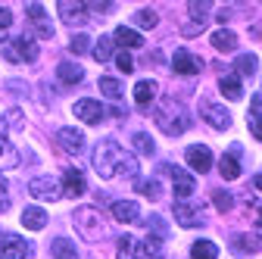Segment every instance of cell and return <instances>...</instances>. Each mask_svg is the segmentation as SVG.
I'll return each mask as SVG.
<instances>
[{
    "label": "cell",
    "instance_id": "cell-1",
    "mask_svg": "<svg viewBox=\"0 0 262 259\" xmlns=\"http://www.w3.org/2000/svg\"><path fill=\"white\" fill-rule=\"evenodd\" d=\"M94 172L103 181H110L116 175H131L135 178L138 175V159L131 153H125L116 141H100L97 150H94Z\"/></svg>",
    "mask_w": 262,
    "mask_h": 259
},
{
    "label": "cell",
    "instance_id": "cell-2",
    "mask_svg": "<svg viewBox=\"0 0 262 259\" xmlns=\"http://www.w3.org/2000/svg\"><path fill=\"white\" fill-rule=\"evenodd\" d=\"M156 125L162 128L166 135H184L187 128H190V113L184 110V103L178 100H162L159 110H156Z\"/></svg>",
    "mask_w": 262,
    "mask_h": 259
},
{
    "label": "cell",
    "instance_id": "cell-3",
    "mask_svg": "<svg viewBox=\"0 0 262 259\" xmlns=\"http://www.w3.org/2000/svg\"><path fill=\"white\" fill-rule=\"evenodd\" d=\"M72 222H75V228H78V234L84 241H100L106 234L103 215H100V209H94V206H78L75 215H72Z\"/></svg>",
    "mask_w": 262,
    "mask_h": 259
},
{
    "label": "cell",
    "instance_id": "cell-4",
    "mask_svg": "<svg viewBox=\"0 0 262 259\" xmlns=\"http://www.w3.org/2000/svg\"><path fill=\"white\" fill-rule=\"evenodd\" d=\"M4 56H7L10 62H35V59H38V47H35V41H31V38L19 35L16 41L4 44Z\"/></svg>",
    "mask_w": 262,
    "mask_h": 259
},
{
    "label": "cell",
    "instance_id": "cell-5",
    "mask_svg": "<svg viewBox=\"0 0 262 259\" xmlns=\"http://www.w3.org/2000/svg\"><path fill=\"white\" fill-rule=\"evenodd\" d=\"M209 0H203V4H187V10H190V22H184L181 25V35H187V38H193V35H200V31L209 25Z\"/></svg>",
    "mask_w": 262,
    "mask_h": 259
},
{
    "label": "cell",
    "instance_id": "cell-6",
    "mask_svg": "<svg viewBox=\"0 0 262 259\" xmlns=\"http://www.w3.org/2000/svg\"><path fill=\"white\" fill-rule=\"evenodd\" d=\"M175 219H178L181 228H193V225H203V203L178 200V203H175Z\"/></svg>",
    "mask_w": 262,
    "mask_h": 259
},
{
    "label": "cell",
    "instance_id": "cell-7",
    "mask_svg": "<svg viewBox=\"0 0 262 259\" xmlns=\"http://www.w3.org/2000/svg\"><path fill=\"white\" fill-rule=\"evenodd\" d=\"M162 169H169L172 172V184H175V197L178 200H190L193 197V190H196V181L190 172L178 169V166H162Z\"/></svg>",
    "mask_w": 262,
    "mask_h": 259
},
{
    "label": "cell",
    "instance_id": "cell-8",
    "mask_svg": "<svg viewBox=\"0 0 262 259\" xmlns=\"http://www.w3.org/2000/svg\"><path fill=\"white\" fill-rule=\"evenodd\" d=\"M184 159H187V166H190L193 172H200V175L212 169V153H209L206 144H190L187 153H184Z\"/></svg>",
    "mask_w": 262,
    "mask_h": 259
},
{
    "label": "cell",
    "instance_id": "cell-9",
    "mask_svg": "<svg viewBox=\"0 0 262 259\" xmlns=\"http://www.w3.org/2000/svg\"><path fill=\"white\" fill-rule=\"evenodd\" d=\"M172 69H175L178 75H196V72L203 69V59L181 47V50H175V56H172Z\"/></svg>",
    "mask_w": 262,
    "mask_h": 259
},
{
    "label": "cell",
    "instance_id": "cell-10",
    "mask_svg": "<svg viewBox=\"0 0 262 259\" xmlns=\"http://www.w3.org/2000/svg\"><path fill=\"white\" fill-rule=\"evenodd\" d=\"M28 193H31V197H38V200H56V197H62L59 187H56V181H53L50 175L31 178V181H28Z\"/></svg>",
    "mask_w": 262,
    "mask_h": 259
},
{
    "label": "cell",
    "instance_id": "cell-11",
    "mask_svg": "<svg viewBox=\"0 0 262 259\" xmlns=\"http://www.w3.org/2000/svg\"><path fill=\"white\" fill-rule=\"evenodd\" d=\"M200 116H203L212 128H219V132H225V128L231 125V116H228V110H225V106H219V103H212V100L200 103Z\"/></svg>",
    "mask_w": 262,
    "mask_h": 259
},
{
    "label": "cell",
    "instance_id": "cell-12",
    "mask_svg": "<svg viewBox=\"0 0 262 259\" xmlns=\"http://www.w3.org/2000/svg\"><path fill=\"white\" fill-rule=\"evenodd\" d=\"M25 13H28L31 25H35V31H38V38L50 41V38H53V25L47 22V13H44V7H41V4H28V7H25Z\"/></svg>",
    "mask_w": 262,
    "mask_h": 259
},
{
    "label": "cell",
    "instance_id": "cell-13",
    "mask_svg": "<svg viewBox=\"0 0 262 259\" xmlns=\"http://www.w3.org/2000/svg\"><path fill=\"white\" fill-rule=\"evenodd\" d=\"M56 144L66 150V153H81L84 150V135L78 132V128H59V132H56Z\"/></svg>",
    "mask_w": 262,
    "mask_h": 259
},
{
    "label": "cell",
    "instance_id": "cell-14",
    "mask_svg": "<svg viewBox=\"0 0 262 259\" xmlns=\"http://www.w3.org/2000/svg\"><path fill=\"white\" fill-rule=\"evenodd\" d=\"M110 212H113V219H116V222H122V225L141 222V206H138L135 200H116V203L110 206Z\"/></svg>",
    "mask_w": 262,
    "mask_h": 259
},
{
    "label": "cell",
    "instance_id": "cell-15",
    "mask_svg": "<svg viewBox=\"0 0 262 259\" xmlns=\"http://www.w3.org/2000/svg\"><path fill=\"white\" fill-rule=\"evenodd\" d=\"M28 250L31 247L22 238H16V234H4V238H0V256H4V259H25Z\"/></svg>",
    "mask_w": 262,
    "mask_h": 259
},
{
    "label": "cell",
    "instance_id": "cell-16",
    "mask_svg": "<svg viewBox=\"0 0 262 259\" xmlns=\"http://www.w3.org/2000/svg\"><path fill=\"white\" fill-rule=\"evenodd\" d=\"M103 116H106V110L97 103V100H78V103H75V119H81V122H88V125L103 122Z\"/></svg>",
    "mask_w": 262,
    "mask_h": 259
},
{
    "label": "cell",
    "instance_id": "cell-17",
    "mask_svg": "<svg viewBox=\"0 0 262 259\" xmlns=\"http://www.w3.org/2000/svg\"><path fill=\"white\" fill-rule=\"evenodd\" d=\"M59 193H66V197H81V193H84V175L78 169H66L62 172V190Z\"/></svg>",
    "mask_w": 262,
    "mask_h": 259
},
{
    "label": "cell",
    "instance_id": "cell-18",
    "mask_svg": "<svg viewBox=\"0 0 262 259\" xmlns=\"http://www.w3.org/2000/svg\"><path fill=\"white\" fill-rule=\"evenodd\" d=\"M59 16H62V22H69V25H84L88 22L84 4H72V0H62V4H59Z\"/></svg>",
    "mask_w": 262,
    "mask_h": 259
},
{
    "label": "cell",
    "instance_id": "cell-19",
    "mask_svg": "<svg viewBox=\"0 0 262 259\" xmlns=\"http://www.w3.org/2000/svg\"><path fill=\"white\" fill-rule=\"evenodd\" d=\"M138 253H141V259H162L166 256V244L156 234H147L144 241H138Z\"/></svg>",
    "mask_w": 262,
    "mask_h": 259
},
{
    "label": "cell",
    "instance_id": "cell-20",
    "mask_svg": "<svg viewBox=\"0 0 262 259\" xmlns=\"http://www.w3.org/2000/svg\"><path fill=\"white\" fill-rule=\"evenodd\" d=\"M4 119H0V169H13V166H19V153H16V147L4 138Z\"/></svg>",
    "mask_w": 262,
    "mask_h": 259
},
{
    "label": "cell",
    "instance_id": "cell-21",
    "mask_svg": "<svg viewBox=\"0 0 262 259\" xmlns=\"http://www.w3.org/2000/svg\"><path fill=\"white\" fill-rule=\"evenodd\" d=\"M212 47L219 53H234L237 50V35H234L231 28H219L215 35H212Z\"/></svg>",
    "mask_w": 262,
    "mask_h": 259
},
{
    "label": "cell",
    "instance_id": "cell-22",
    "mask_svg": "<svg viewBox=\"0 0 262 259\" xmlns=\"http://www.w3.org/2000/svg\"><path fill=\"white\" fill-rule=\"evenodd\" d=\"M156 91H159L156 81H150V78L138 81V84H135V103H138V106H150V103L156 100Z\"/></svg>",
    "mask_w": 262,
    "mask_h": 259
},
{
    "label": "cell",
    "instance_id": "cell-23",
    "mask_svg": "<svg viewBox=\"0 0 262 259\" xmlns=\"http://www.w3.org/2000/svg\"><path fill=\"white\" fill-rule=\"evenodd\" d=\"M113 41H119L122 47H144V38H141V31H135V28H128V25H119L116 28V35H113Z\"/></svg>",
    "mask_w": 262,
    "mask_h": 259
},
{
    "label": "cell",
    "instance_id": "cell-24",
    "mask_svg": "<svg viewBox=\"0 0 262 259\" xmlns=\"http://www.w3.org/2000/svg\"><path fill=\"white\" fill-rule=\"evenodd\" d=\"M219 175H222L225 181L241 178V163H237V156H234V153H225V156L219 159Z\"/></svg>",
    "mask_w": 262,
    "mask_h": 259
},
{
    "label": "cell",
    "instance_id": "cell-25",
    "mask_svg": "<svg viewBox=\"0 0 262 259\" xmlns=\"http://www.w3.org/2000/svg\"><path fill=\"white\" fill-rule=\"evenodd\" d=\"M22 225H25L28 231H41L44 225H47V212L38 209V206H28V209L22 212Z\"/></svg>",
    "mask_w": 262,
    "mask_h": 259
},
{
    "label": "cell",
    "instance_id": "cell-26",
    "mask_svg": "<svg viewBox=\"0 0 262 259\" xmlns=\"http://www.w3.org/2000/svg\"><path fill=\"white\" fill-rule=\"evenodd\" d=\"M56 75H59L62 84H78V81L84 78V69L75 66V62H59V66H56Z\"/></svg>",
    "mask_w": 262,
    "mask_h": 259
},
{
    "label": "cell",
    "instance_id": "cell-27",
    "mask_svg": "<svg viewBox=\"0 0 262 259\" xmlns=\"http://www.w3.org/2000/svg\"><path fill=\"white\" fill-rule=\"evenodd\" d=\"M219 88H222V94L228 97V100H241V97H244V88H241V78L237 75H222Z\"/></svg>",
    "mask_w": 262,
    "mask_h": 259
},
{
    "label": "cell",
    "instance_id": "cell-28",
    "mask_svg": "<svg viewBox=\"0 0 262 259\" xmlns=\"http://www.w3.org/2000/svg\"><path fill=\"white\" fill-rule=\"evenodd\" d=\"M91 53H94V59H97V62H106V59L116 53V44H113V38H100V41H94Z\"/></svg>",
    "mask_w": 262,
    "mask_h": 259
},
{
    "label": "cell",
    "instance_id": "cell-29",
    "mask_svg": "<svg viewBox=\"0 0 262 259\" xmlns=\"http://www.w3.org/2000/svg\"><path fill=\"white\" fill-rule=\"evenodd\" d=\"M190 256H193V259H219V247H215L212 241H196V244L190 247Z\"/></svg>",
    "mask_w": 262,
    "mask_h": 259
},
{
    "label": "cell",
    "instance_id": "cell-30",
    "mask_svg": "<svg viewBox=\"0 0 262 259\" xmlns=\"http://www.w3.org/2000/svg\"><path fill=\"white\" fill-rule=\"evenodd\" d=\"M50 250H53V259H78L75 244H72V241H66V238H56Z\"/></svg>",
    "mask_w": 262,
    "mask_h": 259
},
{
    "label": "cell",
    "instance_id": "cell-31",
    "mask_svg": "<svg viewBox=\"0 0 262 259\" xmlns=\"http://www.w3.org/2000/svg\"><path fill=\"white\" fill-rule=\"evenodd\" d=\"M116 256H119V259H141V253H138V241L131 238V234H125V238L119 241Z\"/></svg>",
    "mask_w": 262,
    "mask_h": 259
},
{
    "label": "cell",
    "instance_id": "cell-32",
    "mask_svg": "<svg viewBox=\"0 0 262 259\" xmlns=\"http://www.w3.org/2000/svg\"><path fill=\"white\" fill-rule=\"evenodd\" d=\"M234 69H237V75H256L259 59H256L253 53H244V56H237V59H234Z\"/></svg>",
    "mask_w": 262,
    "mask_h": 259
},
{
    "label": "cell",
    "instance_id": "cell-33",
    "mask_svg": "<svg viewBox=\"0 0 262 259\" xmlns=\"http://www.w3.org/2000/svg\"><path fill=\"white\" fill-rule=\"evenodd\" d=\"M100 91L110 97V100H122V94H125V91H122V84H119V78H110V75H103V78H100Z\"/></svg>",
    "mask_w": 262,
    "mask_h": 259
},
{
    "label": "cell",
    "instance_id": "cell-34",
    "mask_svg": "<svg viewBox=\"0 0 262 259\" xmlns=\"http://www.w3.org/2000/svg\"><path fill=\"white\" fill-rule=\"evenodd\" d=\"M135 147H138V153H144V156H153V153H156V144H153V138H150L147 132H138V135H135Z\"/></svg>",
    "mask_w": 262,
    "mask_h": 259
},
{
    "label": "cell",
    "instance_id": "cell-35",
    "mask_svg": "<svg viewBox=\"0 0 262 259\" xmlns=\"http://www.w3.org/2000/svg\"><path fill=\"white\" fill-rule=\"evenodd\" d=\"M138 190L144 193L147 200H159V197H162V187H159L156 178H153V181H138Z\"/></svg>",
    "mask_w": 262,
    "mask_h": 259
},
{
    "label": "cell",
    "instance_id": "cell-36",
    "mask_svg": "<svg viewBox=\"0 0 262 259\" xmlns=\"http://www.w3.org/2000/svg\"><path fill=\"white\" fill-rule=\"evenodd\" d=\"M212 203H215L219 212H228V209L234 206V197H231L228 190H212Z\"/></svg>",
    "mask_w": 262,
    "mask_h": 259
},
{
    "label": "cell",
    "instance_id": "cell-37",
    "mask_svg": "<svg viewBox=\"0 0 262 259\" xmlns=\"http://www.w3.org/2000/svg\"><path fill=\"white\" fill-rule=\"evenodd\" d=\"M91 44H94V41H91L88 35H72V41H69V50H72L75 56H81V53H88V50H91Z\"/></svg>",
    "mask_w": 262,
    "mask_h": 259
},
{
    "label": "cell",
    "instance_id": "cell-38",
    "mask_svg": "<svg viewBox=\"0 0 262 259\" xmlns=\"http://www.w3.org/2000/svg\"><path fill=\"white\" fill-rule=\"evenodd\" d=\"M135 22H138V28H156V22H159V16H156L153 10H138V16H135Z\"/></svg>",
    "mask_w": 262,
    "mask_h": 259
},
{
    "label": "cell",
    "instance_id": "cell-39",
    "mask_svg": "<svg viewBox=\"0 0 262 259\" xmlns=\"http://www.w3.org/2000/svg\"><path fill=\"white\" fill-rule=\"evenodd\" d=\"M116 66H119V72L128 75V72H135V59H131L128 50H119V53H116Z\"/></svg>",
    "mask_w": 262,
    "mask_h": 259
},
{
    "label": "cell",
    "instance_id": "cell-40",
    "mask_svg": "<svg viewBox=\"0 0 262 259\" xmlns=\"http://www.w3.org/2000/svg\"><path fill=\"white\" fill-rule=\"evenodd\" d=\"M234 244H237V250H241V253H259V238H253V241H250V238H244V234H241V238H234Z\"/></svg>",
    "mask_w": 262,
    "mask_h": 259
},
{
    "label": "cell",
    "instance_id": "cell-41",
    "mask_svg": "<svg viewBox=\"0 0 262 259\" xmlns=\"http://www.w3.org/2000/svg\"><path fill=\"white\" fill-rule=\"evenodd\" d=\"M10 25H13V13H10L7 7H0V44H4V38H7Z\"/></svg>",
    "mask_w": 262,
    "mask_h": 259
},
{
    "label": "cell",
    "instance_id": "cell-42",
    "mask_svg": "<svg viewBox=\"0 0 262 259\" xmlns=\"http://www.w3.org/2000/svg\"><path fill=\"white\" fill-rule=\"evenodd\" d=\"M84 10H88V13H100V16H103V13H110V10H113V4H84Z\"/></svg>",
    "mask_w": 262,
    "mask_h": 259
},
{
    "label": "cell",
    "instance_id": "cell-43",
    "mask_svg": "<svg viewBox=\"0 0 262 259\" xmlns=\"http://www.w3.org/2000/svg\"><path fill=\"white\" fill-rule=\"evenodd\" d=\"M4 193H7V181H4V175H0V200H4Z\"/></svg>",
    "mask_w": 262,
    "mask_h": 259
},
{
    "label": "cell",
    "instance_id": "cell-44",
    "mask_svg": "<svg viewBox=\"0 0 262 259\" xmlns=\"http://www.w3.org/2000/svg\"><path fill=\"white\" fill-rule=\"evenodd\" d=\"M7 206H10V203H7V197H4V200H0V212H7Z\"/></svg>",
    "mask_w": 262,
    "mask_h": 259
}]
</instances>
